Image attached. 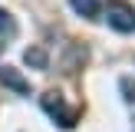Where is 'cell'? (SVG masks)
<instances>
[{
    "label": "cell",
    "instance_id": "obj_1",
    "mask_svg": "<svg viewBox=\"0 0 135 132\" xmlns=\"http://www.w3.org/2000/svg\"><path fill=\"white\" fill-rule=\"evenodd\" d=\"M105 20H109L112 30L132 33V30H135V7L125 3V0H112V3L105 7Z\"/></svg>",
    "mask_w": 135,
    "mask_h": 132
},
{
    "label": "cell",
    "instance_id": "obj_2",
    "mask_svg": "<svg viewBox=\"0 0 135 132\" xmlns=\"http://www.w3.org/2000/svg\"><path fill=\"white\" fill-rule=\"evenodd\" d=\"M40 106H43L46 116L56 119L63 129H73V125H76V109H66V102H63V96H59V92H43Z\"/></svg>",
    "mask_w": 135,
    "mask_h": 132
},
{
    "label": "cell",
    "instance_id": "obj_3",
    "mask_svg": "<svg viewBox=\"0 0 135 132\" xmlns=\"http://www.w3.org/2000/svg\"><path fill=\"white\" fill-rule=\"evenodd\" d=\"M0 83L7 86V89H13V92H20V96H26L30 92V83H26L23 76H20L13 66H0Z\"/></svg>",
    "mask_w": 135,
    "mask_h": 132
},
{
    "label": "cell",
    "instance_id": "obj_4",
    "mask_svg": "<svg viewBox=\"0 0 135 132\" xmlns=\"http://www.w3.org/2000/svg\"><path fill=\"white\" fill-rule=\"evenodd\" d=\"M69 7L86 20H96L99 17V0H69Z\"/></svg>",
    "mask_w": 135,
    "mask_h": 132
},
{
    "label": "cell",
    "instance_id": "obj_5",
    "mask_svg": "<svg viewBox=\"0 0 135 132\" xmlns=\"http://www.w3.org/2000/svg\"><path fill=\"white\" fill-rule=\"evenodd\" d=\"M23 59L30 66H36V69H46V50H43V46H30V50L23 53Z\"/></svg>",
    "mask_w": 135,
    "mask_h": 132
},
{
    "label": "cell",
    "instance_id": "obj_6",
    "mask_svg": "<svg viewBox=\"0 0 135 132\" xmlns=\"http://www.w3.org/2000/svg\"><path fill=\"white\" fill-rule=\"evenodd\" d=\"M17 33V23H13V17L7 10H0V36H13Z\"/></svg>",
    "mask_w": 135,
    "mask_h": 132
},
{
    "label": "cell",
    "instance_id": "obj_7",
    "mask_svg": "<svg viewBox=\"0 0 135 132\" xmlns=\"http://www.w3.org/2000/svg\"><path fill=\"white\" fill-rule=\"evenodd\" d=\"M122 92H125L129 102H135V83H132V79H122Z\"/></svg>",
    "mask_w": 135,
    "mask_h": 132
},
{
    "label": "cell",
    "instance_id": "obj_8",
    "mask_svg": "<svg viewBox=\"0 0 135 132\" xmlns=\"http://www.w3.org/2000/svg\"><path fill=\"white\" fill-rule=\"evenodd\" d=\"M0 50H3V43H0Z\"/></svg>",
    "mask_w": 135,
    "mask_h": 132
}]
</instances>
